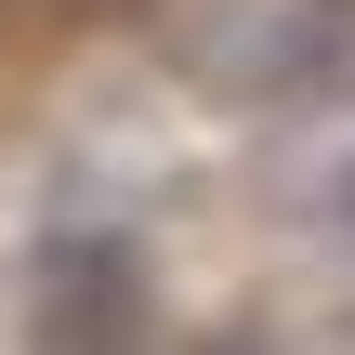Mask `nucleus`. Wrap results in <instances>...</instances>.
Here are the masks:
<instances>
[{"label": "nucleus", "instance_id": "obj_1", "mask_svg": "<svg viewBox=\"0 0 355 355\" xmlns=\"http://www.w3.org/2000/svg\"><path fill=\"white\" fill-rule=\"evenodd\" d=\"M26 290H40V343L53 355H132V316H145V263H132V237H40V263H26Z\"/></svg>", "mask_w": 355, "mask_h": 355}, {"label": "nucleus", "instance_id": "obj_2", "mask_svg": "<svg viewBox=\"0 0 355 355\" xmlns=\"http://www.w3.org/2000/svg\"><path fill=\"white\" fill-rule=\"evenodd\" d=\"M198 355H277V343H250V329H224V343H198Z\"/></svg>", "mask_w": 355, "mask_h": 355}, {"label": "nucleus", "instance_id": "obj_3", "mask_svg": "<svg viewBox=\"0 0 355 355\" xmlns=\"http://www.w3.org/2000/svg\"><path fill=\"white\" fill-rule=\"evenodd\" d=\"M329 211H343V237H355V158H343V184H329Z\"/></svg>", "mask_w": 355, "mask_h": 355}]
</instances>
